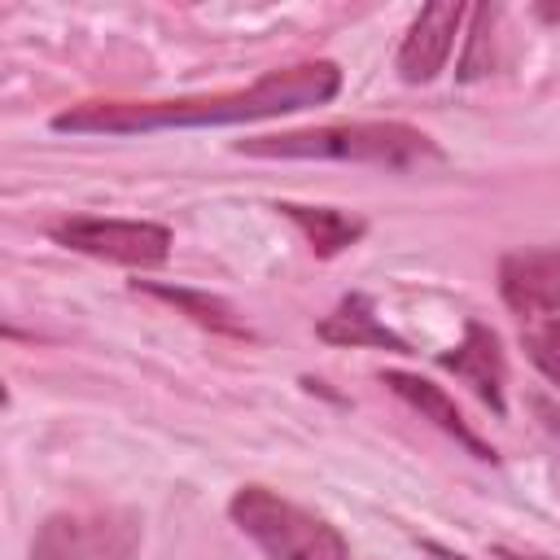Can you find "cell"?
Returning <instances> with one entry per match:
<instances>
[{
  "mask_svg": "<svg viewBox=\"0 0 560 560\" xmlns=\"http://www.w3.org/2000/svg\"><path fill=\"white\" fill-rule=\"evenodd\" d=\"M140 534L131 508H66L39 521L31 560H136Z\"/></svg>",
  "mask_w": 560,
  "mask_h": 560,
  "instance_id": "277c9868",
  "label": "cell"
},
{
  "mask_svg": "<svg viewBox=\"0 0 560 560\" xmlns=\"http://www.w3.org/2000/svg\"><path fill=\"white\" fill-rule=\"evenodd\" d=\"M499 560H547V556H534V551H512V547H494Z\"/></svg>",
  "mask_w": 560,
  "mask_h": 560,
  "instance_id": "5bb4252c",
  "label": "cell"
},
{
  "mask_svg": "<svg viewBox=\"0 0 560 560\" xmlns=\"http://www.w3.org/2000/svg\"><path fill=\"white\" fill-rule=\"evenodd\" d=\"M315 337L328 346H350V350H394V354H411V346L376 315V302L368 293H346L337 302L332 315H324L315 324Z\"/></svg>",
  "mask_w": 560,
  "mask_h": 560,
  "instance_id": "30bf717a",
  "label": "cell"
},
{
  "mask_svg": "<svg viewBox=\"0 0 560 560\" xmlns=\"http://www.w3.org/2000/svg\"><path fill=\"white\" fill-rule=\"evenodd\" d=\"M499 293L529 324L560 319V245L503 254L499 258Z\"/></svg>",
  "mask_w": 560,
  "mask_h": 560,
  "instance_id": "8992f818",
  "label": "cell"
},
{
  "mask_svg": "<svg viewBox=\"0 0 560 560\" xmlns=\"http://www.w3.org/2000/svg\"><path fill=\"white\" fill-rule=\"evenodd\" d=\"M424 551H433L438 560H468V556H459V551H446V547H438V542H424Z\"/></svg>",
  "mask_w": 560,
  "mask_h": 560,
  "instance_id": "9a60e30c",
  "label": "cell"
},
{
  "mask_svg": "<svg viewBox=\"0 0 560 560\" xmlns=\"http://www.w3.org/2000/svg\"><path fill=\"white\" fill-rule=\"evenodd\" d=\"M438 363H442L446 372H455L464 385H472V394H477L494 416L508 411V398H503L508 363H503L499 337H494L481 319H468V324H464V341H459L455 350L438 354Z\"/></svg>",
  "mask_w": 560,
  "mask_h": 560,
  "instance_id": "ba28073f",
  "label": "cell"
},
{
  "mask_svg": "<svg viewBox=\"0 0 560 560\" xmlns=\"http://www.w3.org/2000/svg\"><path fill=\"white\" fill-rule=\"evenodd\" d=\"M136 289H140V293H149V298H158V302H171L179 315H188L192 324H201V328H210V332L241 337V341H249V337H254V328L236 315V306H232V302H223V298H214V293L179 289V284H158V280H136Z\"/></svg>",
  "mask_w": 560,
  "mask_h": 560,
  "instance_id": "7c38bea8",
  "label": "cell"
},
{
  "mask_svg": "<svg viewBox=\"0 0 560 560\" xmlns=\"http://www.w3.org/2000/svg\"><path fill=\"white\" fill-rule=\"evenodd\" d=\"M52 241L74 254H88V258H101L114 267H131V271H153L171 258V228L153 223V219L74 214L52 228Z\"/></svg>",
  "mask_w": 560,
  "mask_h": 560,
  "instance_id": "5b68a950",
  "label": "cell"
},
{
  "mask_svg": "<svg viewBox=\"0 0 560 560\" xmlns=\"http://www.w3.org/2000/svg\"><path fill=\"white\" fill-rule=\"evenodd\" d=\"M459 22H464V4H455V0L424 4L398 44V79L402 83H433L451 61Z\"/></svg>",
  "mask_w": 560,
  "mask_h": 560,
  "instance_id": "52a82bcc",
  "label": "cell"
},
{
  "mask_svg": "<svg viewBox=\"0 0 560 560\" xmlns=\"http://www.w3.org/2000/svg\"><path fill=\"white\" fill-rule=\"evenodd\" d=\"M381 385H389L407 407H416L429 424H438L446 438H455L472 459H486V464H494V459H499V455H494V446H490V442H481V438L468 429V420L459 416V407L451 402V394H446L442 385H433V381H424V376H411V372H398V368L381 372Z\"/></svg>",
  "mask_w": 560,
  "mask_h": 560,
  "instance_id": "9c48e42d",
  "label": "cell"
},
{
  "mask_svg": "<svg viewBox=\"0 0 560 560\" xmlns=\"http://www.w3.org/2000/svg\"><path fill=\"white\" fill-rule=\"evenodd\" d=\"M236 153L289 158V162H359V166H385V171H424L442 162V149L433 144V136H424L411 122H385V118L254 136V140H241Z\"/></svg>",
  "mask_w": 560,
  "mask_h": 560,
  "instance_id": "7a4b0ae2",
  "label": "cell"
},
{
  "mask_svg": "<svg viewBox=\"0 0 560 560\" xmlns=\"http://www.w3.org/2000/svg\"><path fill=\"white\" fill-rule=\"evenodd\" d=\"M521 346L534 359V368L560 389V319H534L521 328Z\"/></svg>",
  "mask_w": 560,
  "mask_h": 560,
  "instance_id": "4fadbf2b",
  "label": "cell"
},
{
  "mask_svg": "<svg viewBox=\"0 0 560 560\" xmlns=\"http://www.w3.org/2000/svg\"><path fill=\"white\" fill-rule=\"evenodd\" d=\"M337 92H341L337 61H298L284 70H267L249 88H232V92H201V96H171V101H83L52 114V131L140 136V131H171V127H236V122L328 105Z\"/></svg>",
  "mask_w": 560,
  "mask_h": 560,
  "instance_id": "6da1fadb",
  "label": "cell"
},
{
  "mask_svg": "<svg viewBox=\"0 0 560 560\" xmlns=\"http://www.w3.org/2000/svg\"><path fill=\"white\" fill-rule=\"evenodd\" d=\"M228 516L267 560H350V547L332 521L267 486H241L228 503Z\"/></svg>",
  "mask_w": 560,
  "mask_h": 560,
  "instance_id": "3957f363",
  "label": "cell"
},
{
  "mask_svg": "<svg viewBox=\"0 0 560 560\" xmlns=\"http://www.w3.org/2000/svg\"><path fill=\"white\" fill-rule=\"evenodd\" d=\"M276 210H280L289 223L302 228L306 245H311L319 258H332V254L350 249V245L363 241V232H368V223H363L359 214H346V210H337V206H298V201H280Z\"/></svg>",
  "mask_w": 560,
  "mask_h": 560,
  "instance_id": "8fae6325",
  "label": "cell"
}]
</instances>
